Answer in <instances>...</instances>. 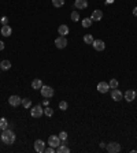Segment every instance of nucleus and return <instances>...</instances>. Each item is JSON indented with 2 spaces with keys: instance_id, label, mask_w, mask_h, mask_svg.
<instances>
[{
  "instance_id": "obj_5",
  "label": "nucleus",
  "mask_w": 137,
  "mask_h": 153,
  "mask_svg": "<svg viewBox=\"0 0 137 153\" xmlns=\"http://www.w3.org/2000/svg\"><path fill=\"white\" fill-rule=\"evenodd\" d=\"M55 45H56L58 49H63V48H66V47H67V38H66L64 36L58 37L56 40H55Z\"/></svg>"
},
{
  "instance_id": "obj_20",
  "label": "nucleus",
  "mask_w": 137,
  "mask_h": 153,
  "mask_svg": "<svg viewBox=\"0 0 137 153\" xmlns=\"http://www.w3.org/2000/svg\"><path fill=\"white\" fill-rule=\"evenodd\" d=\"M8 129V122H7L6 118H0V130H6Z\"/></svg>"
},
{
  "instance_id": "obj_13",
  "label": "nucleus",
  "mask_w": 137,
  "mask_h": 153,
  "mask_svg": "<svg viewBox=\"0 0 137 153\" xmlns=\"http://www.w3.org/2000/svg\"><path fill=\"white\" fill-rule=\"evenodd\" d=\"M136 92L134 90H132V89H129V90H126L125 92V100L126 101H133V100H134V98H136Z\"/></svg>"
},
{
  "instance_id": "obj_9",
  "label": "nucleus",
  "mask_w": 137,
  "mask_h": 153,
  "mask_svg": "<svg viewBox=\"0 0 137 153\" xmlns=\"http://www.w3.org/2000/svg\"><path fill=\"white\" fill-rule=\"evenodd\" d=\"M97 90L100 92V93H107V92L110 90L109 82H104V81L99 82V84H97Z\"/></svg>"
},
{
  "instance_id": "obj_21",
  "label": "nucleus",
  "mask_w": 137,
  "mask_h": 153,
  "mask_svg": "<svg viewBox=\"0 0 137 153\" xmlns=\"http://www.w3.org/2000/svg\"><path fill=\"white\" fill-rule=\"evenodd\" d=\"M93 41H95V38L92 37V34H85V36H84V42H85V44H89V45H91V44H93Z\"/></svg>"
},
{
  "instance_id": "obj_36",
  "label": "nucleus",
  "mask_w": 137,
  "mask_h": 153,
  "mask_svg": "<svg viewBox=\"0 0 137 153\" xmlns=\"http://www.w3.org/2000/svg\"><path fill=\"white\" fill-rule=\"evenodd\" d=\"M106 3H107V4H111V3H114V0H106Z\"/></svg>"
},
{
  "instance_id": "obj_32",
  "label": "nucleus",
  "mask_w": 137,
  "mask_h": 153,
  "mask_svg": "<svg viewBox=\"0 0 137 153\" xmlns=\"http://www.w3.org/2000/svg\"><path fill=\"white\" fill-rule=\"evenodd\" d=\"M3 49H4V42L0 41V51H3Z\"/></svg>"
},
{
  "instance_id": "obj_4",
  "label": "nucleus",
  "mask_w": 137,
  "mask_h": 153,
  "mask_svg": "<svg viewBox=\"0 0 137 153\" xmlns=\"http://www.w3.org/2000/svg\"><path fill=\"white\" fill-rule=\"evenodd\" d=\"M30 115L33 116V118H41L43 115H44V109L41 105H34L32 109H30Z\"/></svg>"
},
{
  "instance_id": "obj_33",
  "label": "nucleus",
  "mask_w": 137,
  "mask_h": 153,
  "mask_svg": "<svg viewBox=\"0 0 137 153\" xmlns=\"http://www.w3.org/2000/svg\"><path fill=\"white\" fill-rule=\"evenodd\" d=\"M43 104H44V105H45V107H48V105H50V101H48V100H44V101H43Z\"/></svg>"
},
{
  "instance_id": "obj_22",
  "label": "nucleus",
  "mask_w": 137,
  "mask_h": 153,
  "mask_svg": "<svg viewBox=\"0 0 137 153\" xmlns=\"http://www.w3.org/2000/svg\"><path fill=\"white\" fill-rule=\"evenodd\" d=\"M92 22H93V21H92V18H84L81 23H82V26H84V28H89V26L92 25Z\"/></svg>"
},
{
  "instance_id": "obj_39",
  "label": "nucleus",
  "mask_w": 137,
  "mask_h": 153,
  "mask_svg": "<svg viewBox=\"0 0 137 153\" xmlns=\"http://www.w3.org/2000/svg\"><path fill=\"white\" fill-rule=\"evenodd\" d=\"M0 135H1V134H0Z\"/></svg>"
},
{
  "instance_id": "obj_12",
  "label": "nucleus",
  "mask_w": 137,
  "mask_h": 153,
  "mask_svg": "<svg viewBox=\"0 0 137 153\" xmlns=\"http://www.w3.org/2000/svg\"><path fill=\"white\" fill-rule=\"evenodd\" d=\"M93 48L96 49V51H99V52H102L104 48H106V44H104V41H102V40H95L93 41Z\"/></svg>"
},
{
  "instance_id": "obj_8",
  "label": "nucleus",
  "mask_w": 137,
  "mask_h": 153,
  "mask_svg": "<svg viewBox=\"0 0 137 153\" xmlns=\"http://www.w3.org/2000/svg\"><path fill=\"white\" fill-rule=\"evenodd\" d=\"M34 150L37 153H43L45 150V142L41 141V140H36V142H34Z\"/></svg>"
},
{
  "instance_id": "obj_38",
  "label": "nucleus",
  "mask_w": 137,
  "mask_h": 153,
  "mask_svg": "<svg viewBox=\"0 0 137 153\" xmlns=\"http://www.w3.org/2000/svg\"><path fill=\"white\" fill-rule=\"evenodd\" d=\"M0 62H1V60H0Z\"/></svg>"
},
{
  "instance_id": "obj_18",
  "label": "nucleus",
  "mask_w": 137,
  "mask_h": 153,
  "mask_svg": "<svg viewBox=\"0 0 137 153\" xmlns=\"http://www.w3.org/2000/svg\"><path fill=\"white\" fill-rule=\"evenodd\" d=\"M56 152L58 153H70V149H68V146H66V145H64V144L62 142V144L58 146Z\"/></svg>"
},
{
  "instance_id": "obj_16",
  "label": "nucleus",
  "mask_w": 137,
  "mask_h": 153,
  "mask_svg": "<svg viewBox=\"0 0 137 153\" xmlns=\"http://www.w3.org/2000/svg\"><path fill=\"white\" fill-rule=\"evenodd\" d=\"M58 32H59V34H60V36H64V37H66L70 30H68L67 25H60V26H59V29H58Z\"/></svg>"
},
{
  "instance_id": "obj_6",
  "label": "nucleus",
  "mask_w": 137,
  "mask_h": 153,
  "mask_svg": "<svg viewBox=\"0 0 137 153\" xmlns=\"http://www.w3.org/2000/svg\"><path fill=\"white\" fill-rule=\"evenodd\" d=\"M48 144H50V146H52V148H58L60 144H62V141H60L59 135H50Z\"/></svg>"
},
{
  "instance_id": "obj_2",
  "label": "nucleus",
  "mask_w": 137,
  "mask_h": 153,
  "mask_svg": "<svg viewBox=\"0 0 137 153\" xmlns=\"http://www.w3.org/2000/svg\"><path fill=\"white\" fill-rule=\"evenodd\" d=\"M41 96L44 97V98H51L52 96H54V89H52L51 86H48V85H43L41 86Z\"/></svg>"
},
{
  "instance_id": "obj_14",
  "label": "nucleus",
  "mask_w": 137,
  "mask_h": 153,
  "mask_svg": "<svg viewBox=\"0 0 137 153\" xmlns=\"http://www.w3.org/2000/svg\"><path fill=\"white\" fill-rule=\"evenodd\" d=\"M74 6H75V8H78V10H84V8L88 7V1H86V0H75Z\"/></svg>"
},
{
  "instance_id": "obj_25",
  "label": "nucleus",
  "mask_w": 137,
  "mask_h": 153,
  "mask_svg": "<svg viewBox=\"0 0 137 153\" xmlns=\"http://www.w3.org/2000/svg\"><path fill=\"white\" fill-rule=\"evenodd\" d=\"M52 4H54V7L59 8V7H62L64 4V0H52Z\"/></svg>"
},
{
  "instance_id": "obj_30",
  "label": "nucleus",
  "mask_w": 137,
  "mask_h": 153,
  "mask_svg": "<svg viewBox=\"0 0 137 153\" xmlns=\"http://www.w3.org/2000/svg\"><path fill=\"white\" fill-rule=\"evenodd\" d=\"M0 22H1L3 26H4V25H8V18H7V17H1V18H0Z\"/></svg>"
},
{
  "instance_id": "obj_28",
  "label": "nucleus",
  "mask_w": 137,
  "mask_h": 153,
  "mask_svg": "<svg viewBox=\"0 0 137 153\" xmlns=\"http://www.w3.org/2000/svg\"><path fill=\"white\" fill-rule=\"evenodd\" d=\"M109 85H110V88H113V89H117L118 88V81L117 80H111L109 82Z\"/></svg>"
},
{
  "instance_id": "obj_19",
  "label": "nucleus",
  "mask_w": 137,
  "mask_h": 153,
  "mask_svg": "<svg viewBox=\"0 0 137 153\" xmlns=\"http://www.w3.org/2000/svg\"><path fill=\"white\" fill-rule=\"evenodd\" d=\"M41 86H43V82H41V80H33V81H32V88H33L34 90L41 89Z\"/></svg>"
},
{
  "instance_id": "obj_7",
  "label": "nucleus",
  "mask_w": 137,
  "mask_h": 153,
  "mask_svg": "<svg viewBox=\"0 0 137 153\" xmlns=\"http://www.w3.org/2000/svg\"><path fill=\"white\" fill-rule=\"evenodd\" d=\"M21 102H22V98L19 96H10L8 97V104L11 105V107H18V105H21Z\"/></svg>"
},
{
  "instance_id": "obj_31",
  "label": "nucleus",
  "mask_w": 137,
  "mask_h": 153,
  "mask_svg": "<svg viewBox=\"0 0 137 153\" xmlns=\"http://www.w3.org/2000/svg\"><path fill=\"white\" fill-rule=\"evenodd\" d=\"M47 153H55V149H54L52 146H50L48 149H47Z\"/></svg>"
},
{
  "instance_id": "obj_35",
  "label": "nucleus",
  "mask_w": 137,
  "mask_h": 153,
  "mask_svg": "<svg viewBox=\"0 0 137 153\" xmlns=\"http://www.w3.org/2000/svg\"><path fill=\"white\" fill-rule=\"evenodd\" d=\"M99 146L103 149V148H106V144H104V142H100V144H99Z\"/></svg>"
},
{
  "instance_id": "obj_3",
  "label": "nucleus",
  "mask_w": 137,
  "mask_h": 153,
  "mask_svg": "<svg viewBox=\"0 0 137 153\" xmlns=\"http://www.w3.org/2000/svg\"><path fill=\"white\" fill-rule=\"evenodd\" d=\"M106 149L109 153H119L121 152V145L118 142H109L106 145Z\"/></svg>"
},
{
  "instance_id": "obj_27",
  "label": "nucleus",
  "mask_w": 137,
  "mask_h": 153,
  "mask_svg": "<svg viewBox=\"0 0 137 153\" xmlns=\"http://www.w3.org/2000/svg\"><path fill=\"white\" fill-rule=\"evenodd\" d=\"M59 138H60L62 142H64L67 140V133H66V131H60V133H59Z\"/></svg>"
},
{
  "instance_id": "obj_29",
  "label": "nucleus",
  "mask_w": 137,
  "mask_h": 153,
  "mask_svg": "<svg viewBox=\"0 0 137 153\" xmlns=\"http://www.w3.org/2000/svg\"><path fill=\"white\" fill-rule=\"evenodd\" d=\"M68 107V104L66 101H60L59 102V109H62V111H66Z\"/></svg>"
},
{
  "instance_id": "obj_24",
  "label": "nucleus",
  "mask_w": 137,
  "mask_h": 153,
  "mask_svg": "<svg viewBox=\"0 0 137 153\" xmlns=\"http://www.w3.org/2000/svg\"><path fill=\"white\" fill-rule=\"evenodd\" d=\"M70 18H71V21H74V22L80 21V14H78V11H73L71 15H70Z\"/></svg>"
},
{
  "instance_id": "obj_37",
  "label": "nucleus",
  "mask_w": 137,
  "mask_h": 153,
  "mask_svg": "<svg viewBox=\"0 0 137 153\" xmlns=\"http://www.w3.org/2000/svg\"><path fill=\"white\" fill-rule=\"evenodd\" d=\"M0 73H1V68H0Z\"/></svg>"
},
{
  "instance_id": "obj_17",
  "label": "nucleus",
  "mask_w": 137,
  "mask_h": 153,
  "mask_svg": "<svg viewBox=\"0 0 137 153\" xmlns=\"http://www.w3.org/2000/svg\"><path fill=\"white\" fill-rule=\"evenodd\" d=\"M0 68H1L3 71L10 70V68H11V62H10V60H1V62H0Z\"/></svg>"
},
{
  "instance_id": "obj_11",
  "label": "nucleus",
  "mask_w": 137,
  "mask_h": 153,
  "mask_svg": "<svg viewBox=\"0 0 137 153\" xmlns=\"http://www.w3.org/2000/svg\"><path fill=\"white\" fill-rule=\"evenodd\" d=\"M12 33V29L11 26H8V25H4V26H1V30H0V34L3 36V37H10Z\"/></svg>"
},
{
  "instance_id": "obj_23",
  "label": "nucleus",
  "mask_w": 137,
  "mask_h": 153,
  "mask_svg": "<svg viewBox=\"0 0 137 153\" xmlns=\"http://www.w3.org/2000/svg\"><path fill=\"white\" fill-rule=\"evenodd\" d=\"M23 105V108H30L32 107V100L30 98H22V102H21Z\"/></svg>"
},
{
  "instance_id": "obj_26",
  "label": "nucleus",
  "mask_w": 137,
  "mask_h": 153,
  "mask_svg": "<svg viewBox=\"0 0 137 153\" xmlns=\"http://www.w3.org/2000/svg\"><path fill=\"white\" fill-rule=\"evenodd\" d=\"M44 115H45V116H48V118H51L52 115H54V109H52V108H50V107H47L45 109H44Z\"/></svg>"
},
{
  "instance_id": "obj_15",
  "label": "nucleus",
  "mask_w": 137,
  "mask_h": 153,
  "mask_svg": "<svg viewBox=\"0 0 137 153\" xmlns=\"http://www.w3.org/2000/svg\"><path fill=\"white\" fill-rule=\"evenodd\" d=\"M91 18H92V21H102V18H103V11H102V10H95Z\"/></svg>"
},
{
  "instance_id": "obj_1",
  "label": "nucleus",
  "mask_w": 137,
  "mask_h": 153,
  "mask_svg": "<svg viewBox=\"0 0 137 153\" xmlns=\"http://www.w3.org/2000/svg\"><path fill=\"white\" fill-rule=\"evenodd\" d=\"M0 138H1V141L4 142L6 145H11V144H14V142H15V138H17V137H15V134H14V131L6 129V130H3V133H1Z\"/></svg>"
},
{
  "instance_id": "obj_10",
  "label": "nucleus",
  "mask_w": 137,
  "mask_h": 153,
  "mask_svg": "<svg viewBox=\"0 0 137 153\" xmlns=\"http://www.w3.org/2000/svg\"><path fill=\"white\" fill-rule=\"evenodd\" d=\"M111 98H113L114 101H121V100L123 98V94H122V92L118 90V89H113V92H111Z\"/></svg>"
},
{
  "instance_id": "obj_34",
  "label": "nucleus",
  "mask_w": 137,
  "mask_h": 153,
  "mask_svg": "<svg viewBox=\"0 0 137 153\" xmlns=\"http://www.w3.org/2000/svg\"><path fill=\"white\" fill-rule=\"evenodd\" d=\"M133 15H134V17H137V7H134V8H133Z\"/></svg>"
}]
</instances>
